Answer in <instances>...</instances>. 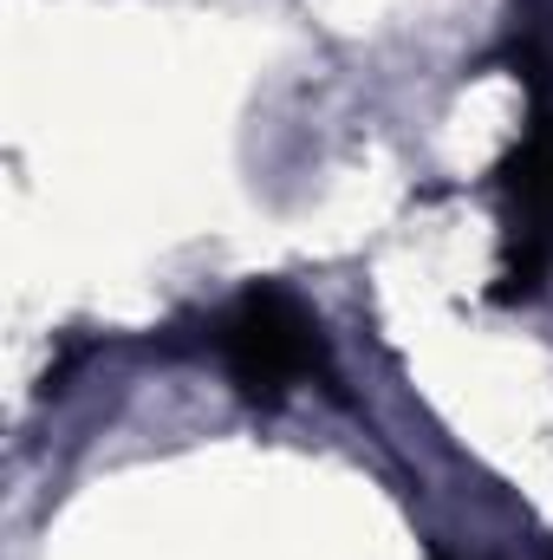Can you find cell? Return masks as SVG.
I'll use <instances>...</instances> for the list:
<instances>
[{"instance_id":"cell-1","label":"cell","mask_w":553,"mask_h":560,"mask_svg":"<svg viewBox=\"0 0 553 560\" xmlns=\"http://www.w3.org/2000/svg\"><path fill=\"white\" fill-rule=\"evenodd\" d=\"M222 365L248 405H280L326 372V332L286 287H248L222 313Z\"/></svg>"},{"instance_id":"cell-3","label":"cell","mask_w":553,"mask_h":560,"mask_svg":"<svg viewBox=\"0 0 553 560\" xmlns=\"http://www.w3.org/2000/svg\"><path fill=\"white\" fill-rule=\"evenodd\" d=\"M436 560H456V555H436Z\"/></svg>"},{"instance_id":"cell-2","label":"cell","mask_w":553,"mask_h":560,"mask_svg":"<svg viewBox=\"0 0 553 560\" xmlns=\"http://www.w3.org/2000/svg\"><path fill=\"white\" fill-rule=\"evenodd\" d=\"M548 66L528 59V85H534V105H528V125L502 163V196H508V268L495 300H528L541 275L553 268V92L541 79Z\"/></svg>"}]
</instances>
